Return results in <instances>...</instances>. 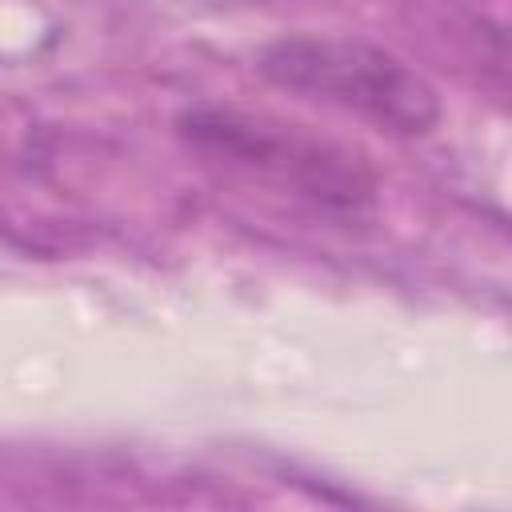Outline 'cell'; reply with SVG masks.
<instances>
[{
  "label": "cell",
  "instance_id": "obj_1",
  "mask_svg": "<svg viewBox=\"0 0 512 512\" xmlns=\"http://www.w3.org/2000/svg\"><path fill=\"white\" fill-rule=\"evenodd\" d=\"M176 128L184 144L208 164H220L240 180L312 204L320 212L360 216L376 204L372 168L356 152L312 136L300 124H284L264 112L204 104L188 108Z\"/></svg>",
  "mask_w": 512,
  "mask_h": 512
},
{
  "label": "cell",
  "instance_id": "obj_2",
  "mask_svg": "<svg viewBox=\"0 0 512 512\" xmlns=\"http://www.w3.org/2000/svg\"><path fill=\"white\" fill-rule=\"evenodd\" d=\"M256 68L272 88L356 116L388 136H428L444 112L424 72L364 36H280L260 48Z\"/></svg>",
  "mask_w": 512,
  "mask_h": 512
}]
</instances>
